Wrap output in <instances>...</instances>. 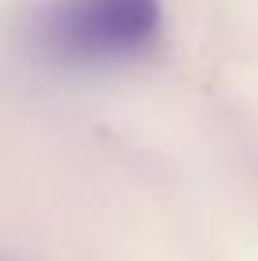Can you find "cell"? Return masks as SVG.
<instances>
[{
    "instance_id": "obj_1",
    "label": "cell",
    "mask_w": 258,
    "mask_h": 261,
    "mask_svg": "<svg viewBox=\"0 0 258 261\" xmlns=\"http://www.w3.org/2000/svg\"><path fill=\"white\" fill-rule=\"evenodd\" d=\"M163 0H53L42 12V42L73 65H118L163 38Z\"/></svg>"
}]
</instances>
